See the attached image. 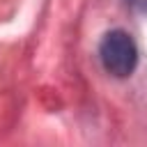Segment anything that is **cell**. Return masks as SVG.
Listing matches in <instances>:
<instances>
[{"instance_id":"1","label":"cell","mask_w":147,"mask_h":147,"mask_svg":"<svg viewBox=\"0 0 147 147\" xmlns=\"http://www.w3.org/2000/svg\"><path fill=\"white\" fill-rule=\"evenodd\" d=\"M99 57L103 62V69L117 78L131 76V71L138 64V48L129 32L124 30H110L103 34L99 44Z\"/></svg>"},{"instance_id":"2","label":"cell","mask_w":147,"mask_h":147,"mask_svg":"<svg viewBox=\"0 0 147 147\" xmlns=\"http://www.w3.org/2000/svg\"><path fill=\"white\" fill-rule=\"evenodd\" d=\"M126 5L138 14H147V0H126Z\"/></svg>"}]
</instances>
